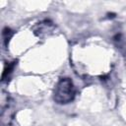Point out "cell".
Instances as JSON below:
<instances>
[{
  "label": "cell",
  "mask_w": 126,
  "mask_h": 126,
  "mask_svg": "<svg viewBox=\"0 0 126 126\" xmlns=\"http://www.w3.org/2000/svg\"><path fill=\"white\" fill-rule=\"evenodd\" d=\"M74 96L73 84L69 79H63L57 85L55 91V99L59 103H66L72 100Z\"/></svg>",
  "instance_id": "1"
}]
</instances>
